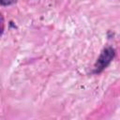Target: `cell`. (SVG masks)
<instances>
[{"label":"cell","mask_w":120,"mask_h":120,"mask_svg":"<svg viewBox=\"0 0 120 120\" xmlns=\"http://www.w3.org/2000/svg\"><path fill=\"white\" fill-rule=\"evenodd\" d=\"M114 55H115V51L112 47L109 46L104 48L94 66V73H99L104 68H106L113 59Z\"/></svg>","instance_id":"cell-1"},{"label":"cell","mask_w":120,"mask_h":120,"mask_svg":"<svg viewBox=\"0 0 120 120\" xmlns=\"http://www.w3.org/2000/svg\"><path fill=\"white\" fill-rule=\"evenodd\" d=\"M4 29H5V21H4V17L2 13L0 12V36L3 34Z\"/></svg>","instance_id":"cell-2"},{"label":"cell","mask_w":120,"mask_h":120,"mask_svg":"<svg viewBox=\"0 0 120 120\" xmlns=\"http://www.w3.org/2000/svg\"><path fill=\"white\" fill-rule=\"evenodd\" d=\"M16 2H17V0H0V5L1 6H9Z\"/></svg>","instance_id":"cell-3"}]
</instances>
